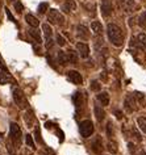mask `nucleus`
<instances>
[{"label": "nucleus", "instance_id": "obj_1", "mask_svg": "<svg viewBox=\"0 0 146 155\" xmlns=\"http://www.w3.org/2000/svg\"><path fill=\"white\" fill-rule=\"evenodd\" d=\"M107 34H108V38L113 46H116V48L122 46V44H124V32L120 26H117L116 24H108Z\"/></svg>", "mask_w": 146, "mask_h": 155}, {"label": "nucleus", "instance_id": "obj_7", "mask_svg": "<svg viewBox=\"0 0 146 155\" xmlns=\"http://www.w3.org/2000/svg\"><path fill=\"white\" fill-rule=\"evenodd\" d=\"M132 45L136 46L137 49L146 51V33H140L136 37L132 38Z\"/></svg>", "mask_w": 146, "mask_h": 155}, {"label": "nucleus", "instance_id": "obj_25", "mask_svg": "<svg viewBox=\"0 0 146 155\" xmlns=\"http://www.w3.org/2000/svg\"><path fill=\"white\" fill-rule=\"evenodd\" d=\"M33 121H34L33 112H32V110H28V112L25 113V122L28 124V126H32V125H33Z\"/></svg>", "mask_w": 146, "mask_h": 155}, {"label": "nucleus", "instance_id": "obj_5", "mask_svg": "<svg viewBox=\"0 0 146 155\" xmlns=\"http://www.w3.org/2000/svg\"><path fill=\"white\" fill-rule=\"evenodd\" d=\"M48 21L51 25H63L65 24V16L59 11L50 9L48 13Z\"/></svg>", "mask_w": 146, "mask_h": 155}, {"label": "nucleus", "instance_id": "obj_8", "mask_svg": "<svg viewBox=\"0 0 146 155\" xmlns=\"http://www.w3.org/2000/svg\"><path fill=\"white\" fill-rule=\"evenodd\" d=\"M42 30H44V36H45V42H46V48L50 49L53 46V29L49 24L42 25Z\"/></svg>", "mask_w": 146, "mask_h": 155}, {"label": "nucleus", "instance_id": "obj_30", "mask_svg": "<svg viewBox=\"0 0 146 155\" xmlns=\"http://www.w3.org/2000/svg\"><path fill=\"white\" fill-rule=\"evenodd\" d=\"M101 88V84L98 82V80H92L91 82V90L92 91H99Z\"/></svg>", "mask_w": 146, "mask_h": 155}, {"label": "nucleus", "instance_id": "obj_32", "mask_svg": "<svg viewBox=\"0 0 146 155\" xmlns=\"http://www.w3.org/2000/svg\"><path fill=\"white\" fill-rule=\"evenodd\" d=\"M108 150L111 151V153H116V151H117V145H116V143H114V142H108Z\"/></svg>", "mask_w": 146, "mask_h": 155}, {"label": "nucleus", "instance_id": "obj_40", "mask_svg": "<svg viewBox=\"0 0 146 155\" xmlns=\"http://www.w3.org/2000/svg\"><path fill=\"white\" fill-rule=\"evenodd\" d=\"M11 2H13V0H11Z\"/></svg>", "mask_w": 146, "mask_h": 155}, {"label": "nucleus", "instance_id": "obj_20", "mask_svg": "<svg viewBox=\"0 0 146 155\" xmlns=\"http://www.w3.org/2000/svg\"><path fill=\"white\" fill-rule=\"evenodd\" d=\"M66 55H67V62L68 63H72V64H76V62H78V53L74 51V50H68V51L66 53Z\"/></svg>", "mask_w": 146, "mask_h": 155}, {"label": "nucleus", "instance_id": "obj_6", "mask_svg": "<svg viewBox=\"0 0 146 155\" xmlns=\"http://www.w3.org/2000/svg\"><path fill=\"white\" fill-rule=\"evenodd\" d=\"M94 124H92L91 120H84V121L80 122V126H79V131H80V135L83 138H90L92 134H94Z\"/></svg>", "mask_w": 146, "mask_h": 155}, {"label": "nucleus", "instance_id": "obj_2", "mask_svg": "<svg viewBox=\"0 0 146 155\" xmlns=\"http://www.w3.org/2000/svg\"><path fill=\"white\" fill-rule=\"evenodd\" d=\"M145 96L141 92H134V94H129L126 95L125 101H124V108L128 113H133L134 110H137L138 104L141 101H144Z\"/></svg>", "mask_w": 146, "mask_h": 155}, {"label": "nucleus", "instance_id": "obj_14", "mask_svg": "<svg viewBox=\"0 0 146 155\" xmlns=\"http://www.w3.org/2000/svg\"><path fill=\"white\" fill-rule=\"evenodd\" d=\"M91 149H92V151H94L95 154H101V151H103V141H101L100 137L95 138L94 141H92Z\"/></svg>", "mask_w": 146, "mask_h": 155}, {"label": "nucleus", "instance_id": "obj_13", "mask_svg": "<svg viewBox=\"0 0 146 155\" xmlns=\"http://www.w3.org/2000/svg\"><path fill=\"white\" fill-rule=\"evenodd\" d=\"M118 5L124 9V12L130 13L134 9V0H118Z\"/></svg>", "mask_w": 146, "mask_h": 155}, {"label": "nucleus", "instance_id": "obj_28", "mask_svg": "<svg viewBox=\"0 0 146 155\" xmlns=\"http://www.w3.org/2000/svg\"><path fill=\"white\" fill-rule=\"evenodd\" d=\"M49 9V4L48 3H41L40 5H38V13L40 15H44L46 13V11Z\"/></svg>", "mask_w": 146, "mask_h": 155}, {"label": "nucleus", "instance_id": "obj_27", "mask_svg": "<svg viewBox=\"0 0 146 155\" xmlns=\"http://www.w3.org/2000/svg\"><path fill=\"white\" fill-rule=\"evenodd\" d=\"M25 143H26V146H28V147H30V149H36V145H34L33 137L30 134H28L25 137Z\"/></svg>", "mask_w": 146, "mask_h": 155}, {"label": "nucleus", "instance_id": "obj_23", "mask_svg": "<svg viewBox=\"0 0 146 155\" xmlns=\"http://www.w3.org/2000/svg\"><path fill=\"white\" fill-rule=\"evenodd\" d=\"M28 33H29V36L30 37H33L34 38V41L38 42V44H41V36H40V33L36 30V28H30L28 30Z\"/></svg>", "mask_w": 146, "mask_h": 155}, {"label": "nucleus", "instance_id": "obj_35", "mask_svg": "<svg viewBox=\"0 0 146 155\" xmlns=\"http://www.w3.org/2000/svg\"><path fill=\"white\" fill-rule=\"evenodd\" d=\"M57 134H58V139H59V142H63V139H65L63 131H62V130H57Z\"/></svg>", "mask_w": 146, "mask_h": 155}, {"label": "nucleus", "instance_id": "obj_26", "mask_svg": "<svg viewBox=\"0 0 146 155\" xmlns=\"http://www.w3.org/2000/svg\"><path fill=\"white\" fill-rule=\"evenodd\" d=\"M138 25L141 28H146V9L138 16Z\"/></svg>", "mask_w": 146, "mask_h": 155}, {"label": "nucleus", "instance_id": "obj_24", "mask_svg": "<svg viewBox=\"0 0 146 155\" xmlns=\"http://www.w3.org/2000/svg\"><path fill=\"white\" fill-rule=\"evenodd\" d=\"M137 125L140 127V130L142 133L146 134V117H138L137 118Z\"/></svg>", "mask_w": 146, "mask_h": 155}, {"label": "nucleus", "instance_id": "obj_33", "mask_svg": "<svg viewBox=\"0 0 146 155\" xmlns=\"http://www.w3.org/2000/svg\"><path fill=\"white\" fill-rule=\"evenodd\" d=\"M13 7H15V9H16V12H18V13H21L22 9H24V8H22V4H21L20 2H16L13 4Z\"/></svg>", "mask_w": 146, "mask_h": 155}, {"label": "nucleus", "instance_id": "obj_36", "mask_svg": "<svg viewBox=\"0 0 146 155\" xmlns=\"http://www.w3.org/2000/svg\"><path fill=\"white\" fill-rule=\"evenodd\" d=\"M112 126H113V125H112V122H111V121L107 124V130H108V135H111V130H112Z\"/></svg>", "mask_w": 146, "mask_h": 155}, {"label": "nucleus", "instance_id": "obj_29", "mask_svg": "<svg viewBox=\"0 0 146 155\" xmlns=\"http://www.w3.org/2000/svg\"><path fill=\"white\" fill-rule=\"evenodd\" d=\"M55 42L59 46H65V45H66V40H65V37L62 36V34H59V33L55 36Z\"/></svg>", "mask_w": 146, "mask_h": 155}, {"label": "nucleus", "instance_id": "obj_17", "mask_svg": "<svg viewBox=\"0 0 146 155\" xmlns=\"http://www.w3.org/2000/svg\"><path fill=\"white\" fill-rule=\"evenodd\" d=\"M9 82H12V76L8 72V70H2L0 71V84L4 86V84H8Z\"/></svg>", "mask_w": 146, "mask_h": 155}, {"label": "nucleus", "instance_id": "obj_34", "mask_svg": "<svg viewBox=\"0 0 146 155\" xmlns=\"http://www.w3.org/2000/svg\"><path fill=\"white\" fill-rule=\"evenodd\" d=\"M5 15H7V16H8V18H9V20L12 21V22H16V18L13 17V15L11 13V11H9L8 8H5Z\"/></svg>", "mask_w": 146, "mask_h": 155}, {"label": "nucleus", "instance_id": "obj_38", "mask_svg": "<svg viewBox=\"0 0 146 155\" xmlns=\"http://www.w3.org/2000/svg\"><path fill=\"white\" fill-rule=\"evenodd\" d=\"M0 68H2V70H7V68H5V66L3 64V59H2V57H0Z\"/></svg>", "mask_w": 146, "mask_h": 155}, {"label": "nucleus", "instance_id": "obj_22", "mask_svg": "<svg viewBox=\"0 0 146 155\" xmlns=\"http://www.w3.org/2000/svg\"><path fill=\"white\" fill-rule=\"evenodd\" d=\"M57 62H58L61 66H66L68 63L66 53H65V51H58V55H57Z\"/></svg>", "mask_w": 146, "mask_h": 155}, {"label": "nucleus", "instance_id": "obj_15", "mask_svg": "<svg viewBox=\"0 0 146 155\" xmlns=\"http://www.w3.org/2000/svg\"><path fill=\"white\" fill-rule=\"evenodd\" d=\"M76 9V3L75 0H65L63 5H62V11L66 13H70V12H74Z\"/></svg>", "mask_w": 146, "mask_h": 155}, {"label": "nucleus", "instance_id": "obj_21", "mask_svg": "<svg viewBox=\"0 0 146 155\" xmlns=\"http://www.w3.org/2000/svg\"><path fill=\"white\" fill-rule=\"evenodd\" d=\"M94 112H95V116H96V118H98V121H101V120H104L105 112L101 108V105H95L94 107Z\"/></svg>", "mask_w": 146, "mask_h": 155}, {"label": "nucleus", "instance_id": "obj_10", "mask_svg": "<svg viewBox=\"0 0 146 155\" xmlns=\"http://www.w3.org/2000/svg\"><path fill=\"white\" fill-rule=\"evenodd\" d=\"M100 11H101V15L104 17H109L113 12V5H112V2L111 0H101L100 3Z\"/></svg>", "mask_w": 146, "mask_h": 155}, {"label": "nucleus", "instance_id": "obj_9", "mask_svg": "<svg viewBox=\"0 0 146 155\" xmlns=\"http://www.w3.org/2000/svg\"><path fill=\"white\" fill-rule=\"evenodd\" d=\"M66 75H67V79L70 80L72 84H76V86H79V84L83 83L82 74L78 72V71H75V70H70V71H67Z\"/></svg>", "mask_w": 146, "mask_h": 155}, {"label": "nucleus", "instance_id": "obj_16", "mask_svg": "<svg viewBox=\"0 0 146 155\" xmlns=\"http://www.w3.org/2000/svg\"><path fill=\"white\" fill-rule=\"evenodd\" d=\"M98 101L101 104V107H107L109 105V94L108 92H99L98 96H96Z\"/></svg>", "mask_w": 146, "mask_h": 155}, {"label": "nucleus", "instance_id": "obj_12", "mask_svg": "<svg viewBox=\"0 0 146 155\" xmlns=\"http://www.w3.org/2000/svg\"><path fill=\"white\" fill-rule=\"evenodd\" d=\"M76 37H78L79 40H82V41L88 40V37H90V32H88V28L84 24H79L78 26H76Z\"/></svg>", "mask_w": 146, "mask_h": 155}, {"label": "nucleus", "instance_id": "obj_18", "mask_svg": "<svg viewBox=\"0 0 146 155\" xmlns=\"http://www.w3.org/2000/svg\"><path fill=\"white\" fill-rule=\"evenodd\" d=\"M91 32L94 33L95 36H101V33H103V25H101V22L92 21L91 22Z\"/></svg>", "mask_w": 146, "mask_h": 155}, {"label": "nucleus", "instance_id": "obj_31", "mask_svg": "<svg viewBox=\"0 0 146 155\" xmlns=\"http://www.w3.org/2000/svg\"><path fill=\"white\" fill-rule=\"evenodd\" d=\"M34 134H36V141L40 143V145H42L44 141H42V138H41V133H40V129H38V127H36V130H34Z\"/></svg>", "mask_w": 146, "mask_h": 155}, {"label": "nucleus", "instance_id": "obj_37", "mask_svg": "<svg viewBox=\"0 0 146 155\" xmlns=\"http://www.w3.org/2000/svg\"><path fill=\"white\" fill-rule=\"evenodd\" d=\"M45 126L48 127V129H53V122H46Z\"/></svg>", "mask_w": 146, "mask_h": 155}, {"label": "nucleus", "instance_id": "obj_3", "mask_svg": "<svg viewBox=\"0 0 146 155\" xmlns=\"http://www.w3.org/2000/svg\"><path fill=\"white\" fill-rule=\"evenodd\" d=\"M12 95H13L15 104H16L20 109H28V107H29L28 99H26V96L24 95V92H22L20 88H18V87H13Z\"/></svg>", "mask_w": 146, "mask_h": 155}, {"label": "nucleus", "instance_id": "obj_4", "mask_svg": "<svg viewBox=\"0 0 146 155\" xmlns=\"http://www.w3.org/2000/svg\"><path fill=\"white\" fill-rule=\"evenodd\" d=\"M21 129H20V126L17 125L16 122H12L11 124V126H9V137H11V141H12L16 146H20V143H21Z\"/></svg>", "mask_w": 146, "mask_h": 155}, {"label": "nucleus", "instance_id": "obj_39", "mask_svg": "<svg viewBox=\"0 0 146 155\" xmlns=\"http://www.w3.org/2000/svg\"><path fill=\"white\" fill-rule=\"evenodd\" d=\"M140 155H146V154L144 153V151H141V153H140Z\"/></svg>", "mask_w": 146, "mask_h": 155}, {"label": "nucleus", "instance_id": "obj_19", "mask_svg": "<svg viewBox=\"0 0 146 155\" xmlns=\"http://www.w3.org/2000/svg\"><path fill=\"white\" fill-rule=\"evenodd\" d=\"M25 21H26V24L30 25L32 28H37V26L40 25V21H38V18H36L33 15H30V13L25 15Z\"/></svg>", "mask_w": 146, "mask_h": 155}, {"label": "nucleus", "instance_id": "obj_11", "mask_svg": "<svg viewBox=\"0 0 146 155\" xmlns=\"http://www.w3.org/2000/svg\"><path fill=\"white\" fill-rule=\"evenodd\" d=\"M76 53L80 58H88L90 55V46L84 42H78L76 44Z\"/></svg>", "mask_w": 146, "mask_h": 155}]
</instances>
